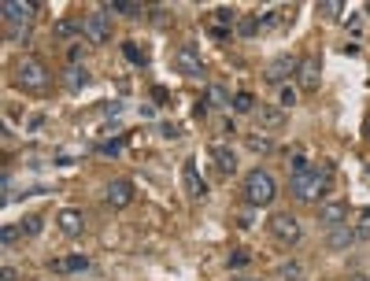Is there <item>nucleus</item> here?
<instances>
[{
    "label": "nucleus",
    "mask_w": 370,
    "mask_h": 281,
    "mask_svg": "<svg viewBox=\"0 0 370 281\" xmlns=\"http://www.w3.org/2000/svg\"><path fill=\"white\" fill-rule=\"evenodd\" d=\"M366 137H370V119H366Z\"/></svg>",
    "instance_id": "obj_38"
},
{
    "label": "nucleus",
    "mask_w": 370,
    "mask_h": 281,
    "mask_svg": "<svg viewBox=\"0 0 370 281\" xmlns=\"http://www.w3.org/2000/svg\"><path fill=\"white\" fill-rule=\"evenodd\" d=\"M41 226H45L41 215H30V219L22 222V233H26V237H37V233H41Z\"/></svg>",
    "instance_id": "obj_28"
},
{
    "label": "nucleus",
    "mask_w": 370,
    "mask_h": 281,
    "mask_svg": "<svg viewBox=\"0 0 370 281\" xmlns=\"http://www.w3.org/2000/svg\"><path fill=\"white\" fill-rule=\"evenodd\" d=\"M329 189V167H311L303 174H289V193H293L300 203H315L322 200V193Z\"/></svg>",
    "instance_id": "obj_1"
},
{
    "label": "nucleus",
    "mask_w": 370,
    "mask_h": 281,
    "mask_svg": "<svg viewBox=\"0 0 370 281\" xmlns=\"http://www.w3.org/2000/svg\"><path fill=\"white\" fill-rule=\"evenodd\" d=\"M100 11H115V15H130V19H134V15H141V0H104V4H97Z\"/></svg>",
    "instance_id": "obj_18"
},
{
    "label": "nucleus",
    "mask_w": 370,
    "mask_h": 281,
    "mask_svg": "<svg viewBox=\"0 0 370 281\" xmlns=\"http://www.w3.org/2000/svg\"><path fill=\"white\" fill-rule=\"evenodd\" d=\"M259 30V19H241V27H237V34H241V37H252Z\"/></svg>",
    "instance_id": "obj_31"
},
{
    "label": "nucleus",
    "mask_w": 370,
    "mask_h": 281,
    "mask_svg": "<svg viewBox=\"0 0 370 281\" xmlns=\"http://www.w3.org/2000/svg\"><path fill=\"white\" fill-rule=\"evenodd\" d=\"M289 171H293V174L311 171V167H308V152H303V148H293V152H289Z\"/></svg>",
    "instance_id": "obj_22"
},
{
    "label": "nucleus",
    "mask_w": 370,
    "mask_h": 281,
    "mask_svg": "<svg viewBox=\"0 0 370 281\" xmlns=\"http://www.w3.org/2000/svg\"><path fill=\"white\" fill-rule=\"evenodd\" d=\"M267 229H270V237L278 240V245H300V237H303L296 215H289V211H274Z\"/></svg>",
    "instance_id": "obj_4"
},
{
    "label": "nucleus",
    "mask_w": 370,
    "mask_h": 281,
    "mask_svg": "<svg viewBox=\"0 0 370 281\" xmlns=\"http://www.w3.org/2000/svg\"><path fill=\"white\" fill-rule=\"evenodd\" d=\"M355 240H359V233H355V229L345 222V226H334L329 229V237H326V245L334 248V252H345V248H352Z\"/></svg>",
    "instance_id": "obj_14"
},
{
    "label": "nucleus",
    "mask_w": 370,
    "mask_h": 281,
    "mask_svg": "<svg viewBox=\"0 0 370 281\" xmlns=\"http://www.w3.org/2000/svg\"><path fill=\"white\" fill-rule=\"evenodd\" d=\"M211 37H215V41H226V37H230V34H226V30H222V27H211Z\"/></svg>",
    "instance_id": "obj_36"
},
{
    "label": "nucleus",
    "mask_w": 370,
    "mask_h": 281,
    "mask_svg": "<svg viewBox=\"0 0 370 281\" xmlns=\"http://www.w3.org/2000/svg\"><path fill=\"white\" fill-rule=\"evenodd\" d=\"M174 67L185 74V78H196V74H204V59H200V52H196L193 45H181L174 52Z\"/></svg>",
    "instance_id": "obj_8"
},
{
    "label": "nucleus",
    "mask_w": 370,
    "mask_h": 281,
    "mask_svg": "<svg viewBox=\"0 0 370 281\" xmlns=\"http://www.w3.org/2000/svg\"><path fill=\"white\" fill-rule=\"evenodd\" d=\"M82 37L89 45H104L111 37V22H108V11L92 8L89 15H82Z\"/></svg>",
    "instance_id": "obj_6"
},
{
    "label": "nucleus",
    "mask_w": 370,
    "mask_h": 281,
    "mask_svg": "<svg viewBox=\"0 0 370 281\" xmlns=\"http://www.w3.org/2000/svg\"><path fill=\"white\" fill-rule=\"evenodd\" d=\"M19 237H26L22 226H4V229H0V240H4V248H15Z\"/></svg>",
    "instance_id": "obj_26"
},
{
    "label": "nucleus",
    "mask_w": 370,
    "mask_h": 281,
    "mask_svg": "<svg viewBox=\"0 0 370 281\" xmlns=\"http://www.w3.org/2000/svg\"><path fill=\"white\" fill-rule=\"evenodd\" d=\"M104 200H108L111 208H130V200H134V182H130V178H115V182L104 189Z\"/></svg>",
    "instance_id": "obj_9"
},
{
    "label": "nucleus",
    "mask_w": 370,
    "mask_h": 281,
    "mask_svg": "<svg viewBox=\"0 0 370 281\" xmlns=\"http://www.w3.org/2000/svg\"><path fill=\"white\" fill-rule=\"evenodd\" d=\"M56 37H71V34H82V22H71V19H60L56 27H52Z\"/></svg>",
    "instance_id": "obj_25"
},
{
    "label": "nucleus",
    "mask_w": 370,
    "mask_h": 281,
    "mask_svg": "<svg viewBox=\"0 0 370 281\" xmlns=\"http://www.w3.org/2000/svg\"><path fill=\"white\" fill-rule=\"evenodd\" d=\"M245 263H248L245 252H233V255H230V266H245Z\"/></svg>",
    "instance_id": "obj_35"
},
{
    "label": "nucleus",
    "mask_w": 370,
    "mask_h": 281,
    "mask_svg": "<svg viewBox=\"0 0 370 281\" xmlns=\"http://www.w3.org/2000/svg\"><path fill=\"white\" fill-rule=\"evenodd\" d=\"M341 8H345L341 0H322V4H319V11H322L326 19H341Z\"/></svg>",
    "instance_id": "obj_29"
},
{
    "label": "nucleus",
    "mask_w": 370,
    "mask_h": 281,
    "mask_svg": "<svg viewBox=\"0 0 370 281\" xmlns=\"http://www.w3.org/2000/svg\"><path fill=\"white\" fill-rule=\"evenodd\" d=\"M123 52H126V59H134V63H144V52H141L137 45H126Z\"/></svg>",
    "instance_id": "obj_34"
},
{
    "label": "nucleus",
    "mask_w": 370,
    "mask_h": 281,
    "mask_svg": "<svg viewBox=\"0 0 370 281\" xmlns=\"http://www.w3.org/2000/svg\"><path fill=\"white\" fill-rule=\"evenodd\" d=\"M245 200L252 203V208H267V203L278 196V185H274V178H270V171H248L245 174Z\"/></svg>",
    "instance_id": "obj_3"
},
{
    "label": "nucleus",
    "mask_w": 370,
    "mask_h": 281,
    "mask_svg": "<svg viewBox=\"0 0 370 281\" xmlns=\"http://www.w3.org/2000/svg\"><path fill=\"white\" fill-rule=\"evenodd\" d=\"M296 100H300V96H296V89H293V85H278V108H282V111H285V108H293Z\"/></svg>",
    "instance_id": "obj_24"
},
{
    "label": "nucleus",
    "mask_w": 370,
    "mask_h": 281,
    "mask_svg": "<svg viewBox=\"0 0 370 281\" xmlns=\"http://www.w3.org/2000/svg\"><path fill=\"white\" fill-rule=\"evenodd\" d=\"M34 15H37L34 0H0V19H4V27H30Z\"/></svg>",
    "instance_id": "obj_5"
},
{
    "label": "nucleus",
    "mask_w": 370,
    "mask_h": 281,
    "mask_svg": "<svg viewBox=\"0 0 370 281\" xmlns=\"http://www.w3.org/2000/svg\"><path fill=\"white\" fill-rule=\"evenodd\" d=\"M237 281H252V278H237Z\"/></svg>",
    "instance_id": "obj_39"
},
{
    "label": "nucleus",
    "mask_w": 370,
    "mask_h": 281,
    "mask_svg": "<svg viewBox=\"0 0 370 281\" xmlns=\"http://www.w3.org/2000/svg\"><path fill=\"white\" fill-rule=\"evenodd\" d=\"M278 274H282L285 281H296V278H300V263H285V266H282V271H278Z\"/></svg>",
    "instance_id": "obj_33"
},
{
    "label": "nucleus",
    "mask_w": 370,
    "mask_h": 281,
    "mask_svg": "<svg viewBox=\"0 0 370 281\" xmlns=\"http://www.w3.org/2000/svg\"><path fill=\"white\" fill-rule=\"evenodd\" d=\"M319 222H322L326 229L345 226V222H348V203H345V200H329V203H322V208H319Z\"/></svg>",
    "instance_id": "obj_10"
},
{
    "label": "nucleus",
    "mask_w": 370,
    "mask_h": 281,
    "mask_svg": "<svg viewBox=\"0 0 370 281\" xmlns=\"http://www.w3.org/2000/svg\"><path fill=\"white\" fill-rule=\"evenodd\" d=\"M296 78H300V89H319V78H322V63H319V56L300 59Z\"/></svg>",
    "instance_id": "obj_12"
},
{
    "label": "nucleus",
    "mask_w": 370,
    "mask_h": 281,
    "mask_svg": "<svg viewBox=\"0 0 370 281\" xmlns=\"http://www.w3.org/2000/svg\"><path fill=\"white\" fill-rule=\"evenodd\" d=\"M233 111H241V115L256 111V100H252V93H237V96H233Z\"/></svg>",
    "instance_id": "obj_27"
},
{
    "label": "nucleus",
    "mask_w": 370,
    "mask_h": 281,
    "mask_svg": "<svg viewBox=\"0 0 370 281\" xmlns=\"http://www.w3.org/2000/svg\"><path fill=\"white\" fill-rule=\"evenodd\" d=\"M211 159H215L219 174H233V171H237V156H233V148H230V145H222V140H215V145H211Z\"/></svg>",
    "instance_id": "obj_15"
},
{
    "label": "nucleus",
    "mask_w": 370,
    "mask_h": 281,
    "mask_svg": "<svg viewBox=\"0 0 370 281\" xmlns=\"http://www.w3.org/2000/svg\"><path fill=\"white\" fill-rule=\"evenodd\" d=\"M245 145L252 148V152H259V156H270V152H274V140H270L267 134H248Z\"/></svg>",
    "instance_id": "obj_20"
},
{
    "label": "nucleus",
    "mask_w": 370,
    "mask_h": 281,
    "mask_svg": "<svg viewBox=\"0 0 370 281\" xmlns=\"http://www.w3.org/2000/svg\"><path fill=\"white\" fill-rule=\"evenodd\" d=\"M215 19H219V27H226V22H230V27H233L237 11H233V8H219V11H215Z\"/></svg>",
    "instance_id": "obj_32"
},
{
    "label": "nucleus",
    "mask_w": 370,
    "mask_h": 281,
    "mask_svg": "<svg viewBox=\"0 0 370 281\" xmlns=\"http://www.w3.org/2000/svg\"><path fill=\"white\" fill-rule=\"evenodd\" d=\"M56 222H60V229H63V233H71V237H78V233L85 229L82 211H74V208H63V211L56 215Z\"/></svg>",
    "instance_id": "obj_16"
},
{
    "label": "nucleus",
    "mask_w": 370,
    "mask_h": 281,
    "mask_svg": "<svg viewBox=\"0 0 370 281\" xmlns=\"http://www.w3.org/2000/svg\"><path fill=\"white\" fill-rule=\"evenodd\" d=\"M181 185H185V193H189V200H204L207 196V182L200 178V171H196V159L181 163Z\"/></svg>",
    "instance_id": "obj_7"
},
{
    "label": "nucleus",
    "mask_w": 370,
    "mask_h": 281,
    "mask_svg": "<svg viewBox=\"0 0 370 281\" xmlns=\"http://www.w3.org/2000/svg\"><path fill=\"white\" fill-rule=\"evenodd\" d=\"M207 104H215V108H230V104H233V96H230L222 85H207Z\"/></svg>",
    "instance_id": "obj_21"
},
{
    "label": "nucleus",
    "mask_w": 370,
    "mask_h": 281,
    "mask_svg": "<svg viewBox=\"0 0 370 281\" xmlns=\"http://www.w3.org/2000/svg\"><path fill=\"white\" fill-rule=\"evenodd\" d=\"M296 71H300V59L296 56H278V59H270V67H267V82L282 85L289 74H296Z\"/></svg>",
    "instance_id": "obj_11"
},
{
    "label": "nucleus",
    "mask_w": 370,
    "mask_h": 281,
    "mask_svg": "<svg viewBox=\"0 0 370 281\" xmlns=\"http://www.w3.org/2000/svg\"><path fill=\"white\" fill-rule=\"evenodd\" d=\"M8 37H11V41H30V37H34V30L30 27H8Z\"/></svg>",
    "instance_id": "obj_30"
},
{
    "label": "nucleus",
    "mask_w": 370,
    "mask_h": 281,
    "mask_svg": "<svg viewBox=\"0 0 370 281\" xmlns=\"http://www.w3.org/2000/svg\"><path fill=\"white\" fill-rule=\"evenodd\" d=\"M348 281H370V274H352Z\"/></svg>",
    "instance_id": "obj_37"
},
{
    "label": "nucleus",
    "mask_w": 370,
    "mask_h": 281,
    "mask_svg": "<svg viewBox=\"0 0 370 281\" xmlns=\"http://www.w3.org/2000/svg\"><path fill=\"white\" fill-rule=\"evenodd\" d=\"M89 266L92 263L85 259V255H63V259L52 263V271H56V274H85Z\"/></svg>",
    "instance_id": "obj_17"
},
{
    "label": "nucleus",
    "mask_w": 370,
    "mask_h": 281,
    "mask_svg": "<svg viewBox=\"0 0 370 281\" xmlns=\"http://www.w3.org/2000/svg\"><path fill=\"white\" fill-rule=\"evenodd\" d=\"M256 119H259V126L267 134H274V130H282V126H285V111L274 108V104H259L256 108Z\"/></svg>",
    "instance_id": "obj_13"
},
{
    "label": "nucleus",
    "mask_w": 370,
    "mask_h": 281,
    "mask_svg": "<svg viewBox=\"0 0 370 281\" xmlns=\"http://www.w3.org/2000/svg\"><path fill=\"white\" fill-rule=\"evenodd\" d=\"M97 152H100V156H108V159H115V156H123V152H126V140H123V137H115V140H104V145H100Z\"/></svg>",
    "instance_id": "obj_23"
},
{
    "label": "nucleus",
    "mask_w": 370,
    "mask_h": 281,
    "mask_svg": "<svg viewBox=\"0 0 370 281\" xmlns=\"http://www.w3.org/2000/svg\"><path fill=\"white\" fill-rule=\"evenodd\" d=\"M63 85H67L71 93H78V89H85V85H89V71H85V67H78V63H71V67L63 71Z\"/></svg>",
    "instance_id": "obj_19"
},
{
    "label": "nucleus",
    "mask_w": 370,
    "mask_h": 281,
    "mask_svg": "<svg viewBox=\"0 0 370 281\" xmlns=\"http://www.w3.org/2000/svg\"><path fill=\"white\" fill-rule=\"evenodd\" d=\"M15 82L26 89V93H45L48 89V67H45V59H37V56H22L15 63Z\"/></svg>",
    "instance_id": "obj_2"
}]
</instances>
